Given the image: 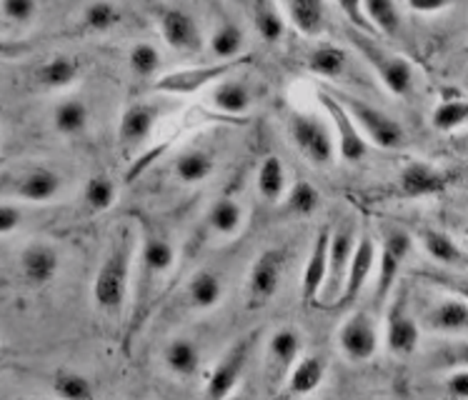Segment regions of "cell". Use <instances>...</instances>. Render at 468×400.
<instances>
[{"mask_svg": "<svg viewBox=\"0 0 468 400\" xmlns=\"http://www.w3.org/2000/svg\"><path fill=\"white\" fill-rule=\"evenodd\" d=\"M50 121H53V128H56L58 135L76 138V135L86 133L88 123H90V108L80 98H63L53 108Z\"/></svg>", "mask_w": 468, "mask_h": 400, "instance_id": "31", "label": "cell"}, {"mask_svg": "<svg viewBox=\"0 0 468 400\" xmlns=\"http://www.w3.org/2000/svg\"><path fill=\"white\" fill-rule=\"evenodd\" d=\"M243 220H246V210L240 205V200L223 195L210 205L208 216H206V230H210L218 238H233L243 228Z\"/></svg>", "mask_w": 468, "mask_h": 400, "instance_id": "26", "label": "cell"}, {"mask_svg": "<svg viewBox=\"0 0 468 400\" xmlns=\"http://www.w3.org/2000/svg\"><path fill=\"white\" fill-rule=\"evenodd\" d=\"M453 3V0H406V5L413 10V13H423V16H431V13H441L446 10Z\"/></svg>", "mask_w": 468, "mask_h": 400, "instance_id": "48", "label": "cell"}, {"mask_svg": "<svg viewBox=\"0 0 468 400\" xmlns=\"http://www.w3.org/2000/svg\"><path fill=\"white\" fill-rule=\"evenodd\" d=\"M291 138L308 163L318 168L331 165L335 158L334 135L328 125L314 113H293L291 115Z\"/></svg>", "mask_w": 468, "mask_h": 400, "instance_id": "7", "label": "cell"}, {"mask_svg": "<svg viewBox=\"0 0 468 400\" xmlns=\"http://www.w3.org/2000/svg\"><path fill=\"white\" fill-rule=\"evenodd\" d=\"M426 325L443 335H463L468 328V305L463 293L456 298H443L426 313Z\"/></svg>", "mask_w": 468, "mask_h": 400, "instance_id": "24", "label": "cell"}, {"mask_svg": "<svg viewBox=\"0 0 468 400\" xmlns=\"http://www.w3.org/2000/svg\"><path fill=\"white\" fill-rule=\"evenodd\" d=\"M250 351H253V335L240 338L239 343H233L229 351L223 353V358L216 363V368L210 371L208 383H206V395L213 400L229 398L236 391V385L243 378V371L249 365Z\"/></svg>", "mask_w": 468, "mask_h": 400, "instance_id": "12", "label": "cell"}, {"mask_svg": "<svg viewBox=\"0 0 468 400\" xmlns=\"http://www.w3.org/2000/svg\"><path fill=\"white\" fill-rule=\"evenodd\" d=\"M399 188L406 198H429L443 188V175L426 163H409L399 178Z\"/></svg>", "mask_w": 468, "mask_h": 400, "instance_id": "28", "label": "cell"}, {"mask_svg": "<svg viewBox=\"0 0 468 400\" xmlns=\"http://www.w3.org/2000/svg\"><path fill=\"white\" fill-rule=\"evenodd\" d=\"M338 348L348 361H371L378 351V331L368 313H354L338 328Z\"/></svg>", "mask_w": 468, "mask_h": 400, "instance_id": "16", "label": "cell"}, {"mask_svg": "<svg viewBox=\"0 0 468 400\" xmlns=\"http://www.w3.org/2000/svg\"><path fill=\"white\" fill-rule=\"evenodd\" d=\"M293 28L303 36H318L324 30V0H281Z\"/></svg>", "mask_w": 468, "mask_h": 400, "instance_id": "32", "label": "cell"}, {"mask_svg": "<svg viewBox=\"0 0 468 400\" xmlns=\"http://www.w3.org/2000/svg\"><path fill=\"white\" fill-rule=\"evenodd\" d=\"M376 240H373L371 233H361L356 236L354 256H351V263H348V270H346V283L341 296L335 300V305H351L356 298L364 293L368 278L373 276L376 270Z\"/></svg>", "mask_w": 468, "mask_h": 400, "instance_id": "17", "label": "cell"}, {"mask_svg": "<svg viewBox=\"0 0 468 400\" xmlns=\"http://www.w3.org/2000/svg\"><path fill=\"white\" fill-rule=\"evenodd\" d=\"M23 223V210L13 203H0V236H10Z\"/></svg>", "mask_w": 468, "mask_h": 400, "instance_id": "46", "label": "cell"}, {"mask_svg": "<svg viewBox=\"0 0 468 400\" xmlns=\"http://www.w3.org/2000/svg\"><path fill=\"white\" fill-rule=\"evenodd\" d=\"M328 238H331L328 228H321L315 233L314 248H311L308 263L303 268L301 298L306 305H321V290H324L325 273H328Z\"/></svg>", "mask_w": 468, "mask_h": 400, "instance_id": "21", "label": "cell"}, {"mask_svg": "<svg viewBox=\"0 0 468 400\" xmlns=\"http://www.w3.org/2000/svg\"><path fill=\"white\" fill-rule=\"evenodd\" d=\"M468 118V103L466 98H443L436 108H433V115H431V123L441 133H453L466 125Z\"/></svg>", "mask_w": 468, "mask_h": 400, "instance_id": "39", "label": "cell"}, {"mask_svg": "<svg viewBox=\"0 0 468 400\" xmlns=\"http://www.w3.org/2000/svg\"><path fill=\"white\" fill-rule=\"evenodd\" d=\"M115 198H118V188L108 175H93L86 183L83 200H86V208L90 213H105L108 208H113Z\"/></svg>", "mask_w": 468, "mask_h": 400, "instance_id": "42", "label": "cell"}, {"mask_svg": "<svg viewBox=\"0 0 468 400\" xmlns=\"http://www.w3.org/2000/svg\"><path fill=\"white\" fill-rule=\"evenodd\" d=\"M256 188H259V195L266 203H278L286 195L288 178L281 158H276V155L263 158V163L259 165V173H256Z\"/></svg>", "mask_w": 468, "mask_h": 400, "instance_id": "33", "label": "cell"}, {"mask_svg": "<svg viewBox=\"0 0 468 400\" xmlns=\"http://www.w3.org/2000/svg\"><path fill=\"white\" fill-rule=\"evenodd\" d=\"M8 195L23 200V203H50L63 191V178L48 165H30L18 175H13L8 183Z\"/></svg>", "mask_w": 468, "mask_h": 400, "instance_id": "14", "label": "cell"}, {"mask_svg": "<svg viewBox=\"0 0 468 400\" xmlns=\"http://www.w3.org/2000/svg\"><path fill=\"white\" fill-rule=\"evenodd\" d=\"M0 13L16 26H30L38 18V0H0Z\"/></svg>", "mask_w": 468, "mask_h": 400, "instance_id": "44", "label": "cell"}, {"mask_svg": "<svg viewBox=\"0 0 468 400\" xmlns=\"http://www.w3.org/2000/svg\"><path fill=\"white\" fill-rule=\"evenodd\" d=\"M158 28H161L163 40L178 50L183 56H198L206 48V40L198 28V23L191 13L181 8H163L158 13Z\"/></svg>", "mask_w": 468, "mask_h": 400, "instance_id": "15", "label": "cell"}, {"mask_svg": "<svg viewBox=\"0 0 468 400\" xmlns=\"http://www.w3.org/2000/svg\"><path fill=\"white\" fill-rule=\"evenodd\" d=\"M250 16L259 36L266 43H278L286 33V20L276 0H250Z\"/></svg>", "mask_w": 468, "mask_h": 400, "instance_id": "34", "label": "cell"}, {"mask_svg": "<svg viewBox=\"0 0 468 400\" xmlns=\"http://www.w3.org/2000/svg\"><path fill=\"white\" fill-rule=\"evenodd\" d=\"M346 66H348V56L341 46H334V43H321L311 50L308 56V70L318 78H325V80H335L346 73Z\"/></svg>", "mask_w": 468, "mask_h": 400, "instance_id": "35", "label": "cell"}, {"mask_svg": "<svg viewBox=\"0 0 468 400\" xmlns=\"http://www.w3.org/2000/svg\"><path fill=\"white\" fill-rule=\"evenodd\" d=\"M128 68L135 78L141 80H151L161 68V53L154 43H135L131 53H128Z\"/></svg>", "mask_w": 468, "mask_h": 400, "instance_id": "43", "label": "cell"}, {"mask_svg": "<svg viewBox=\"0 0 468 400\" xmlns=\"http://www.w3.org/2000/svg\"><path fill=\"white\" fill-rule=\"evenodd\" d=\"M301 333L291 325H283L271 333L266 345V368H263V378H266V388L273 395H278L281 385L286 381L288 371L293 368V363L301 355Z\"/></svg>", "mask_w": 468, "mask_h": 400, "instance_id": "10", "label": "cell"}, {"mask_svg": "<svg viewBox=\"0 0 468 400\" xmlns=\"http://www.w3.org/2000/svg\"><path fill=\"white\" fill-rule=\"evenodd\" d=\"M286 250L266 248L261 250L246 278V308L249 311H263L281 288V278L286 270Z\"/></svg>", "mask_w": 468, "mask_h": 400, "instance_id": "6", "label": "cell"}, {"mask_svg": "<svg viewBox=\"0 0 468 400\" xmlns=\"http://www.w3.org/2000/svg\"><path fill=\"white\" fill-rule=\"evenodd\" d=\"M318 100L324 105V111L328 113V121L334 123V143L338 155L348 163H358L364 161L366 153H368V143L366 138L361 135V131L356 128L354 118L348 115L344 105L338 103L328 90H318Z\"/></svg>", "mask_w": 468, "mask_h": 400, "instance_id": "11", "label": "cell"}, {"mask_svg": "<svg viewBox=\"0 0 468 400\" xmlns=\"http://www.w3.org/2000/svg\"><path fill=\"white\" fill-rule=\"evenodd\" d=\"M138 290H135L133 305V328L144 323V318L151 313V305L155 303V296L163 288V280L171 273L176 263V248L171 238L158 228L144 226V233L138 238Z\"/></svg>", "mask_w": 468, "mask_h": 400, "instance_id": "2", "label": "cell"}, {"mask_svg": "<svg viewBox=\"0 0 468 400\" xmlns=\"http://www.w3.org/2000/svg\"><path fill=\"white\" fill-rule=\"evenodd\" d=\"M325 365L324 355L318 353H308V355H298V361L293 363V368L288 371L286 381L281 385L278 395H288V398H306L311 393L321 388V383L325 381Z\"/></svg>", "mask_w": 468, "mask_h": 400, "instance_id": "19", "label": "cell"}, {"mask_svg": "<svg viewBox=\"0 0 468 400\" xmlns=\"http://www.w3.org/2000/svg\"><path fill=\"white\" fill-rule=\"evenodd\" d=\"M348 40L361 53V58H366V63L373 68V73L378 76V80L386 86L388 93L399 98L411 93L413 68L406 58L386 50L378 40L373 38L371 33H364V30L351 28L348 30Z\"/></svg>", "mask_w": 468, "mask_h": 400, "instance_id": "3", "label": "cell"}, {"mask_svg": "<svg viewBox=\"0 0 468 400\" xmlns=\"http://www.w3.org/2000/svg\"><path fill=\"white\" fill-rule=\"evenodd\" d=\"M420 341V328L416 318L409 311L406 303V290H399V296L393 298L391 308L386 313V348L399 355V358H409L416 353Z\"/></svg>", "mask_w": 468, "mask_h": 400, "instance_id": "13", "label": "cell"}, {"mask_svg": "<svg viewBox=\"0 0 468 400\" xmlns=\"http://www.w3.org/2000/svg\"><path fill=\"white\" fill-rule=\"evenodd\" d=\"M335 3H338L341 13H344L346 18H348L351 28L364 30V33H371V36H376V30L371 28V23H368V18H366L364 0H335Z\"/></svg>", "mask_w": 468, "mask_h": 400, "instance_id": "45", "label": "cell"}, {"mask_svg": "<svg viewBox=\"0 0 468 400\" xmlns=\"http://www.w3.org/2000/svg\"><path fill=\"white\" fill-rule=\"evenodd\" d=\"M161 108L155 103H133L128 105L118 123V143L125 153H133L135 148L151 138L155 123H158Z\"/></svg>", "mask_w": 468, "mask_h": 400, "instance_id": "18", "label": "cell"}, {"mask_svg": "<svg viewBox=\"0 0 468 400\" xmlns=\"http://www.w3.org/2000/svg\"><path fill=\"white\" fill-rule=\"evenodd\" d=\"M356 246V228L351 220L338 223V228L331 230V238H328V273H325L324 290H321V300L324 308L335 305L341 290L346 283V270L351 263Z\"/></svg>", "mask_w": 468, "mask_h": 400, "instance_id": "8", "label": "cell"}, {"mask_svg": "<svg viewBox=\"0 0 468 400\" xmlns=\"http://www.w3.org/2000/svg\"><path fill=\"white\" fill-rule=\"evenodd\" d=\"M213 171H216V155L203 148L183 151L173 163V173L183 185H198V183L208 181Z\"/></svg>", "mask_w": 468, "mask_h": 400, "instance_id": "30", "label": "cell"}, {"mask_svg": "<svg viewBox=\"0 0 468 400\" xmlns=\"http://www.w3.org/2000/svg\"><path fill=\"white\" fill-rule=\"evenodd\" d=\"M416 240L420 243V248L426 250L436 263L449 268H463L466 266V253L461 248L456 240L451 238L449 233H443L439 228H419Z\"/></svg>", "mask_w": 468, "mask_h": 400, "instance_id": "27", "label": "cell"}, {"mask_svg": "<svg viewBox=\"0 0 468 400\" xmlns=\"http://www.w3.org/2000/svg\"><path fill=\"white\" fill-rule=\"evenodd\" d=\"M210 105L220 115L240 118V115L249 113L250 105H253V90L240 78H220L218 83H213V90H210Z\"/></svg>", "mask_w": 468, "mask_h": 400, "instance_id": "22", "label": "cell"}, {"mask_svg": "<svg viewBox=\"0 0 468 400\" xmlns=\"http://www.w3.org/2000/svg\"><path fill=\"white\" fill-rule=\"evenodd\" d=\"M210 53L216 60H230L239 58L243 46H246V36L240 30L239 23H233L230 18H223L216 26V30L210 33Z\"/></svg>", "mask_w": 468, "mask_h": 400, "instance_id": "36", "label": "cell"}, {"mask_svg": "<svg viewBox=\"0 0 468 400\" xmlns=\"http://www.w3.org/2000/svg\"><path fill=\"white\" fill-rule=\"evenodd\" d=\"M364 13L371 28L386 38H393L401 28V13L396 0H364Z\"/></svg>", "mask_w": 468, "mask_h": 400, "instance_id": "37", "label": "cell"}, {"mask_svg": "<svg viewBox=\"0 0 468 400\" xmlns=\"http://www.w3.org/2000/svg\"><path fill=\"white\" fill-rule=\"evenodd\" d=\"M50 391L66 400H88L96 395L90 378L78 371H58L50 381Z\"/></svg>", "mask_w": 468, "mask_h": 400, "instance_id": "40", "label": "cell"}, {"mask_svg": "<svg viewBox=\"0 0 468 400\" xmlns=\"http://www.w3.org/2000/svg\"><path fill=\"white\" fill-rule=\"evenodd\" d=\"M411 246L413 238L403 228H383V248L381 253H376V303H386V298L391 296Z\"/></svg>", "mask_w": 468, "mask_h": 400, "instance_id": "9", "label": "cell"}, {"mask_svg": "<svg viewBox=\"0 0 468 400\" xmlns=\"http://www.w3.org/2000/svg\"><path fill=\"white\" fill-rule=\"evenodd\" d=\"M183 300L191 311H201V313L213 311L223 300V278L210 268L193 273L183 290Z\"/></svg>", "mask_w": 468, "mask_h": 400, "instance_id": "23", "label": "cell"}, {"mask_svg": "<svg viewBox=\"0 0 468 400\" xmlns=\"http://www.w3.org/2000/svg\"><path fill=\"white\" fill-rule=\"evenodd\" d=\"M246 63H250V58L239 56L230 58V60L206 63V66L181 68V70H173V73H165L158 80H154V90L155 93H163V96H193V93H198L203 88L218 83L220 78L230 76L233 70H239Z\"/></svg>", "mask_w": 468, "mask_h": 400, "instance_id": "5", "label": "cell"}, {"mask_svg": "<svg viewBox=\"0 0 468 400\" xmlns=\"http://www.w3.org/2000/svg\"><path fill=\"white\" fill-rule=\"evenodd\" d=\"M60 256L50 243H30L20 253V276L30 288H46L56 280Z\"/></svg>", "mask_w": 468, "mask_h": 400, "instance_id": "20", "label": "cell"}, {"mask_svg": "<svg viewBox=\"0 0 468 400\" xmlns=\"http://www.w3.org/2000/svg\"><path fill=\"white\" fill-rule=\"evenodd\" d=\"M328 93L344 105L348 115L354 118L356 128L376 148H383V151H399V148H403L406 131H403V125L393 115L383 113L381 108H376V105H371L364 98L351 96V93H338V90H328Z\"/></svg>", "mask_w": 468, "mask_h": 400, "instance_id": "4", "label": "cell"}, {"mask_svg": "<svg viewBox=\"0 0 468 400\" xmlns=\"http://www.w3.org/2000/svg\"><path fill=\"white\" fill-rule=\"evenodd\" d=\"M446 393L456 400L468 398V371L463 365H461L459 371L449 373V378H446Z\"/></svg>", "mask_w": 468, "mask_h": 400, "instance_id": "47", "label": "cell"}, {"mask_svg": "<svg viewBox=\"0 0 468 400\" xmlns=\"http://www.w3.org/2000/svg\"><path fill=\"white\" fill-rule=\"evenodd\" d=\"M135 238L128 226L118 228L113 243L105 250L93 280V300L98 311L108 315L123 313L128 290H131V273H133Z\"/></svg>", "mask_w": 468, "mask_h": 400, "instance_id": "1", "label": "cell"}, {"mask_svg": "<svg viewBox=\"0 0 468 400\" xmlns=\"http://www.w3.org/2000/svg\"><path fill=\"white\" fill-rule=\"evenodd\" d=\"M26 53H30L28 43H23V40L0 38V60H16V58L26 56Z\"/></svg>", "mask_w": 468, "mask_h": 400, "instance_id": "49", "label": "cell"}, {"mask_svg": "<svg viewBox=\"0 0 468 400\" xmlns=\"http://www.w3.org/2000/svg\"><path fill=\"white\" fill-rule=\"evenodd\" d=\"M201 348L193 338H173L163 351V363L176 378H193L201 371Z\"/></svg>", "mask_w": 468, "mask_h": 400, "instance_id": "29", "label": "cell"}, {"mask_svg": "<svg viewBox=\"0 0 468 400\" xmlns=\"http://www.w3.org/2000/svg\"><path fill=\"white\" fill-rule=\"evenodd\" d=\"M321 205V193L315 191L314 183L308 181H296L288 188L286 195V210L296 218H308L314 216L315 210Z\"/></svg>", "mask_w": 468, "mask_h": 400, "instance_id": "41", "label": "cell"}, {"mask_svg": "<svg viewBox=\"0 0 468 400\" xmlns=\"http://www.w3.org/2000/svg\"><path fill=\"white\" fill-rule=\"evenodd\" d=\"M121 20H123V13H121V8L115 3H111V0H96V3H90L83 10L80 28L86 30V33H108L115 26H121Z\"/></svg>", "mask_w": 468, "mask_h": 400, "instance_id": "38", "label": "cell"}, {"mask_svg": "<svg viewBox=\"0 0 468 400\" xmlns=\"http://www.w3.org/2000/svg\"><path fill=\"white\" fill-rule=\"evenodd\" d=\"M83 73V63L73 56H56L40 63L33 73V80L46 90H63L76 83Z\"/></svg>", "mask_w": 468, "mask_h": 400, "instance_id": "25", "label": "cell"}]
</instances>
